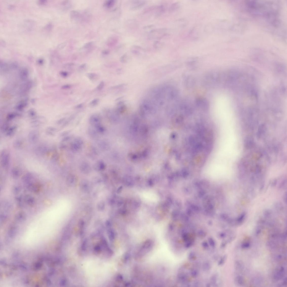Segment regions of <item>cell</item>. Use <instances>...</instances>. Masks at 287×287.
Returning a JSON list of instances; mask_svg holds the SVG:
<instances>
[{
  "instance_id": "obj_1",
  "label": "cell",
  "mask_w": 287,
  "mask_h": 287,
  "mask_svg": "<svg viewBox=\"0 0 287 287\" xmlns=\"http://www.w3.org/2000/svg\"><path fill=\"white\" fill-rule=\"evenodd\" d=\"M246 7L247 12L254 17L264 21L272 27H280L281 7L277 1H248L246 2Z\"/></svg>"
},
{
  "instance_id": "obj_2",
  "label": "cell",
  "mask_w": 287,
  "mask_h": 287,
  "mask_svg": "<svg viewBox=\"0 0 287 287\" xmlns=\"http://www.w3.org/2000/svg\"><path fill=\"white\" fill-rule=\"evenodd\" d=\"M83 145L84 142L82 138L80 137H77L71 142L70 148L73 152L78 153L82 149Z\"/></svg>"
},
{
  "instance_id": "obj_3",
  "label": "cell",
  "mask_w": 287,
  "mask_h": 287,
  "mask_svg": "<svg viewBox=\"0 0 287 287\" xmlns=\"http://www.w3.org/2000/svg\"><path fill=\"white\" fill-rule=\"evenodd\" d=\"M0 161L2 168L5 170H8L10 163V155L8 152L5 150L2 151L0 156Z\"/></svg>"
},
{
  "instance_id": "obj_4",
  "label": "cell",
  "mask_w": 287,
  "mask_h": 287,
  "mask_svg": "<svg viewBox=\"0 0 287 287\" xmlns=\"http://www.w3.org/2000/svg\"><path fill=\"white\" fill-rule=\"evenodd\" d=\"M219 74L217 73H210L206 76L205 78V84L208 86H213L216 85L219 80Z\"/></svg>"
},
{
  "instance_id": "obj_5",
  "label": "cell",
  "mask_w": 287,
  "mask_h": 287,
  "mask_svg": "<svg viewBox=\"0 0 287 287\" xmlns=\"http://www.w3.org/2000/svg\"><path fill=\"white\" fill-rule=\"evenodd\" d=\"M195 104L197 107L204 110L208 109L209 107L208 102L204 98L197 99L195 101Z\"/></svg>"
},
{
  "instance_id": "obj_6",
  "label": "cell",
  "mask_w": 287,
  "mask_h": 287,
  "mask_svg": "<svg viewBox=\"0 0 287 287\" xmlns=\"http://www.w3.org/2000/svg\"><path fill=\"white\" fill-rule=\"evenodd\" d=\"M285 268L283 266H281L276 270L274 272L273 278L275 281H278L282 279L285 275Z\"/></svg>"
},
{
  "instance_id": "obj_7",
  "label": "cell",
  "mask_w": 287,
  "mask_h": 287,
  "mask_svg": "<svg viewBox=\"0 0 287 287\" xmlns=\"http://www.w3.org/2000/svg\"><path fill=\"white\" fill-rule=\"evenodd\" d=\"M39 138L40 134L38 131L36 130H32L29 133L28 136V140L30 143L35 144L37 143Z\"/></svg>"
},
{
  "instance_id": "obj_8",
  "label": "cell",
  "mask_w": 287,
  "mask_h": 287,
  "mask_svg": "<svg viewBox=\"0 0 287 287\" xmlns=\"http://www.w3.org/2000/svg\"><path fill=\"white\" fill-rule=\"evenodd\" d=\"M102 119L101 117L99 115L93 114L90 117L89 119V123L92 127H94L100 124H102Z\"/></svg>"
},
{
  "instance_id": "obj_9",
  "label": "cell",
  "mask_w": 287,
  "mask_h": 287,
  "mask_svg": "<svg viewBox=\"0 0 287 287\" xmlns=\"http://www.w3.org/2000/svg\"><path fill=\"white\" fill-rule=\"evenodd\" d=\"M88 157L92 159H94L99 155L98 149L95 147L91 146L89 147L86 152Z\"/></svg>"
},
{
  "instance_id": "obj_10",
  "label": "cell",
  "mask_w": 287,
  "mask_h": 287,
  "mask_svg": "<svg viewBox=\"0 0 287 287\" xmlns=\"http://www.w3.org/2000/svg\"><path fill=\"white\" fill-rule=\"evenodd\" d=\"M80 168L81 171L85 174L90 173L91 170L90 164L88 162L86 161L83 162L81 163Z\"/></svg>"
},
{
  "instance_id": "obj_11",
  "label": "cell",
  "mask_w": 287,
  "mask_h": 287,
  "mask_svg": "<svg viewBox=\"0 0 287 287\" xmlns=\"http://www.w3.org/2000/svg\"><path fill=\"white\" fill-rule=\"evenodd\" d=\"M106 165L105 162L102 160H99L94 165V169L97 171H102L106 169Z\"/></svg>"
},
{
  "instance_id": "obj_12",
  "label": "cell",
  "mask_w": 287,
  "mask_h": 287,
  "mask_svg": "<svg viewBox=\"0 0 287 287\" xmlns=\"http://www.w3.org/2000/svg\"><path fill=\"white\" fill-rule=\"evenodd\" d=\"M88 133L89 136L92 139L96 140L99 138L100 134L97 132L95 129L92 126L88 128Z\"/></svg>"
},
{
  "instance_id": "obj_13",
  "label": "cell",
  "mask_w": 287,
  "mask_h": 287,
  "mask_svg": "<svg viewBox=\"0 0 287 287\" xmlns=\"http://www.w3.org/2000/svg\"><path fill=\"white\" fill-rule=\"evenodd\" d=\"M27 188L28 190L34 193H38L40 188V186L37 183L30 182L27 183Z\"/></svg>"
},
{
  "instance_id": "obj_14",
  "label": "cell",
  "mask_w": 287,
  "mask_h": 287,
  "mask_svg": "<svg viewBox=\"0 0 287 287\" xmlns=\"http://www.w3.org/2000/svg\"><path fill=\"white\" fill-rule=\"evenodd\" d=\"M98 147L102 150L107 151L110 148V145L107 141L102 140L100 141L98 144Z\"/></svg>"
},
{
  "instance_id": "obj_15",
  "label": "cell",
  "mask_w": 287,
  "mask_h": 287,
  "mask_svg": "<svg viewBox=\"0 0 287 287\" xmlns=\"http://www.w3.org/2000/svg\"><path fill=\"white\" fill-rule=\"evenodd\" d=\"M23 200L29 206H32L35 203V198L30 195H27L25 196L24 197Z\"/></svg>"
},
{
  "instance_id": "obj_16",
  "label": "cell",
  "mask_w": 287,
  "mask_h": 287,
  "mask_svg": "<svg viewBox=\"0 0 287 287\" xmlns=\"http://www.w3.org/2000/svg\"><path fill=\"white\" fill-rule=\"evenodd\" d=\"M15 218L19 222H23L27 219V215L24 212L21 211L17 213L15 215Z\"/></svg>"
},
{
  "instance_id": "obj_17",
  "label": "cell",
  "mask_w": 287,
  "mask_h": 287,
  "mask_svg": "<svg viewBox=\"0 0 287 287\" xmlns=\"http://www.w3.org/2000/svg\"><path fill=\"white\" fill-rule=\"evenodd\" d=\"M17 127L16 126L13 125L10 127L6 132L5 133L6 136L8 137H11L13 136L17 130Z\"/></svg>"
},
{
  "instance_id": "obj_18",
  "label": "cell",
  "mask_w": 287,
  "mask_h": 287,
  "mask_svg": "<svg viewBox=\"0 0 287 287\" xmlns=\"http://www.w3.org/2000/svg\"><path fill=\"white\" fill-rule=\"evenodd\" d=\"M20 169L17 167L13 168L11 171V175L12 177L15 179L19 178L20 175Z\"/></svg>"
},
{
  "instance_id": "obj_19",
  "label": "cell",
  "mask_w": 287,
  "mask_h": 287,
  "mask_svg": "<svg viewBox=\"0 0 287 287\" xmlns=\"http://www.w3.org/2000/svg\"><path fill=\"white\" fill-rule=\"evenodd\" d=\"M57 131V129L56 128L50 126L46 128L45 132L47 135L53 136L55 135Z\"/></svg>"
},
{
  "instance_id": "obj_20",
  "label": "cell",
  "mask_w": 287,
  "mask_h": 287,
  "mask_svg": "<svg viewBox=\"0 0 287 287\" xmlns=\"http://www.w3.org/2000/svg\"><path fill=\"white\" fill-rule=\"evenodd\" d=\"M13 145L14 148L17 149H20L22 148L23 146L24 142L21 139H16L14 141Z\"/></svg>"
},
{
  "instance_id": "obj_21",
  "label": "cell",
  "mask_w": 287,
  "mask_h": 287,
  "mask_svg": "<svg viewBox=\"0 0 287 287\" xmlns=\"http://www.w3.org/2000/svg\"><path fill=\"white\" fill-rule=\"evenodd\" d=\"M235 282L236 285L240 286L245 285L246 281L244 278L242 276H238L235 278Z\"/></svg>"
},
{
  "instance_id": "obj_22",
  "label": "cell",
  "mask_w": 287,
  "mask_h": 287,
  "mask_svg": "<svg viewBox=\"0 0 287 287\" xmlns=\"http://www.w3.org/2000/svg\"><path fill=\"white\" fill-rule=\"evenodd\" d=\"M80 12L76 10H72L70 12V18L73 20H78L80 19Z\"/></svg>"
},
{
  "instance_id": "obj_23",
  "label": "cell",
  "mask_w": 287,
  "mask_h": 287,
  "mask_svg": "<svg viewBox=\"0 0 287 287\" xmlns=\"http://www.w3.org/2000/svg\"><path fill=\"white\" fill-rule=\"evenodd\" d=\"M185 80V84L187 87L191 88L194 85L195 82L193 78L190 77H187L186 78Z\"/></svg>"
},
{
  "instance_id": "obj_24",
  "label": "cell",
  "mask_w": 287,
  "mask_h": 287,
  "mask_svg": "<svg viewBox=\"0 0 287 287\" xmlns=\"http://www.w3.org/2000/svg\"><path fill=\"white\" fill-rule=\"evenodd\" d=\"M44 121L40 120H34L31 123V126L32 127H40L44 124Z\"/></svg>"
},
{
  "instance_id": "obj_25",
  "label": "cell",
  "mask_w": 287,
  "mask_h": 287,
  "mask_svg": "<svg viewBox=\"0 0 287 287\" xmlns=\"http://www.w3.org/2000/svg\"><path fill=\"white\" fill-rule=\"evenodd\" d=\"M234 266L235 269L239 272L243 270L244 268V265L243 263L240 261H237L235 263Z\"/></svg>"
},
{
  "instance_id": "obj_26",
  "label": "cell",
  "mask_w": 287,
  "mask_h": 287,
  "mask_svg": "<svg viewBox=\"0 0 287 287\" xmlns=\"http://www.w3.org/2000/svg\"><path fill=\"white\" fill-rule=\"evenodd\" d=\"M94 127L95 129L97 132L100 135L103 134L106 132V128L104 126L102 125V124H100Z\"/></svg>"
},
{
  "instance_id": "obj_27",
  "label": "cell",
  "mask_w": 287,
  "mask_h": 287,
  "mask_svg": "<svg viewBox=\"0 0 287 287\" xmlns=\"http://www.w3.org/2000/svg\"><path fill=\"white\" fill-rule=\"evenodd\" d=\"M115 3L114 0H108L104 3V6L106 8L110 9L114 6Z\"/></svg>"
},
{
  "instance_id": "obj_28",
  "label": "cell",
  "mask_w": 287,
  "mask_h": 287,
  "mask_svg": "<svg viewBox=\"0 0 287 287\" xmlns=\"http://www.w3.org/2000/svg\"><path fill=\"white\" fill-rule=\"evenodd\" d=\"M145 4V2L144 1H138L134 3L133 6L131 7V9L133 10L137 9L143 6Z\"/></svg>"
},
{
  "instance_id": "obj_29",
  "label": "cell",
  "mask_w": 287,
  "mask_h": 287,
  "mask_svg": "<svg viewBox=\"0 0 287 287\" xmlns=\"http://www.w3.org/2000/svg\"><path fill=\"white\" fill-rule=\"evenodd\" d=\"M76 180L75 176L73 175L68 176L67 179V183L70 185H73L74 184L75 181Z\"/></svg>"
},
{
  "instance_id": "obj_30",
  "label": "cell",
  "mask_w": 287,
  "mask_h": 287,
  "mask_svg": "<svg viewBox=\"0 0 287 287\" xmlns=\"http://www.w3.org/2000/svg\"><path fill=\"white\" fill-rule=\"evenodd\" d=\"M9 124L7 122L5 123L2 125L1 128V130L3 133H6L7 130L10 127Z\"/></svg>"
},
{
  "instance_id": "obj_31",
  "label": "cell",
  "mask_w": 287,
  "mask_h": 287,
  "mask_svg": "<svg viewBox=\"0 0 287 287\" xmlns=\"http://www.w3.org/2000/svg\"><path fill=\"white\" fill-rule=\"evenodd\" d=\"M36 150V152L37 154L38 153L40 155L41 154H45V152H46V148L45 146H42L38 147Z\"/></svg>"
},
{
  "instance_id": "obj_32",
  "label": "cell",
  "mask_w": 287,
  "mask_h": 287,
  "mask_svg": "<svg viewBox=\"0 0 287 287\" xmlns=\"http://www.w3.org/2000/svg\"><path fill=\"white\" fill-rule=\"evenodd\" d=\"M86 75L89 79L92 81L95 80L98 78L97 75L94 73H89L87 74Z\"/></svg>"
},
{
  "instance_id": "obj_33",
  "label": "cell",
  "mask_w": 287,
  "mask_h": 287,
  "mask_svg": "<svg viewBox=\"0 0 287 287\" xmlns=\"http://www.w3.org/2000/svg\"><path fill=\"white\" fill-rule=\"evenodd\" d=\"M99 101L100 100L99 99H94L89 103V106L91 107L95 106L98 104Z\"/></svg>"
},
{
  "instance_id": "obj_34",
  "label": "cell",
  "mask_w": 287,
  "mask_h": 287,
  "mask_svg": "<svg viewBox=\"0 0 287 287\" xmlns=\"http://www.w3.org/2000/svg\"><path fill=\"white\" fill-rule=\"evenodd\" d=\"M2 208H4V209L7 210L10 209L11 207V204L7 202H2Z\"/></svg>"
},
{
  "instance_id": "obj_35",
  "label": "cell",
  "mask_w": 287,
  "mask_h": 287,
  "mask_svg": "<svg viewBox=\"0 0 287 287\" xmlns=\"http://www.w3.org/2000/svg\"><path fill=\"white\" fill-rule=\"evenodd\" d=\"M23 200L22 197H18L16 199V201L17 205L18 206L20 207H23Z\"/></svg>"
},
{
  "instance_id": "obj_36",
  "label": "cell",
  "mask_w": 287,
  "mask_h": 287,
  "mask_svg": "<svg viewBox=\"0 0 287 287\" xmlns=\"http://www.w3.org/2000/svg\"><path fill=\"white\" fill-rule=\"evenodd\" d=\"M93 44V42H90L86 43L83 47V48L85 49H87L90 48L92 46Z\"/></svg>"
},
{
  "instance_id": "obj_37",
  "label": "cell",
  "mask_w": 287,
  "mask_h": 287,
  "mask_svg": "<svg viewBox=\"0 0 287 287\" xmlns=\"http://www.w3.org/2000/svg\"><path fill=\"white\" fill-rule=\"evenodd\" d=\"M105 204L103 202H101L99 203L98 206H97V208L98 209L101 211H102L105 208Z\"/></svg>"
},
{
  "instance_id": "obj_38",
  "label": "cell",
  "mask_w": 287,
  "mask_h": 287,
  "mask_svg": "<svg viewBox=\"0 0 287 287\" xmlns=\"http://www.w3.org/2000/svg\"><path fill=\"white\" fill-rule=\"evenodd\" d=\"M127 54H125L121 57L120 59V61L123 63H125L127 61Z\"/></svg>"
},
{
  "instance_id": "obj_39",
  "label": "cell",
  "mask_w": 287,
  "mask_h": 287,
  "mask_svg": "<svg viewBox=\"0 0 287 287\" xmlns=\"http://www.w3.org/2000/svg\"><path fill=\"white\" fill-rule=\"evenodd\" d=\"M250 246H251V244L250 243L248 242H246L241 244V247L242 248L246 249L248 248Z\"/></svg>"
},
{
  "instance_id": "obj_40",
  "label": "cell",
  "mask_w": 287,
  "mask_h": 287,
  "mask_svg": "<svg viewBox=\"0 0 287 287\" xmlns=\"http://www.w3.org/2000/svg\"><path fill=\"white\" fill-rule=\"evenodd\" d=\"M8 216L4 214H1V222H5L7 219Z\"/></svg>"
},
{
  "instance_id": "obj_41",
  "label": "cell",
  "mask_w": 287,
  "mask_h": 287,
  "mask_svg": "<svg viewBox=\"0 0 287 287\" xmlns=\"http://www.w3.org/2000/svg\"><path fill=\"white\" fill-rule=\"evenodd\" d=\"M104 86V83L103 81H102L100 83L99 85L97 86L96 88L97 90H101L103 88Z\"/></svg>"
},
{
  "instance_id": "obj_42",
  "label": "cell",
  "mask_w": 287,
  "mask_h": 287,
  "mask_svg": "<svg viewBox=\"0 0 287 287\" xmlns=\"http://www.w3.org/2000/svg\"><path fill=\"white\" fill-rule=\"evenodd\" d=\"M86 67L87 65L86 64H82L78 67V70L80 71H83L86 69Z\"/></svg>"
},
{
  "instance_id": "obj_43",
  "label": "cell",
  "mask_w": 287,
  "mask_h": 287,
  "mask_svg": "<svg viewBox=\"0 0 287 287\" xmlns=\"http://www.w3.org/2000/svg\"><path fill=\"white\" fill-rule=\"evenodd\" d=\"M21 188L19 186H16L14 189V192L15 194H17L20 193V191Z\"/></svg>"
},
{
  "instance_id": "obj_44",
  "label": "cell",
  "mask_w": 287,
  "mask_h": 287,
  "mask_svg": "<svg viewBox=\"0 0 287 287\" xmlns=\"http://www.w3.org/2000/svg\"><path fill=\"white\" fill-rule=\"evenodd\" d=\"M83 103H82L80 104H79L78 105H77V106H75V108L77 109H80L81 108L83 107Z\"/></svg>"
},
{
  "instance_id": "obj_45",
  "label": "cell",
  "mask_w": 287,
  "mask_h": 287,
  "mask_svg": "<svg viewBox=\"0 0 287 287\" xmlns=\"http://www.w3.org/2000/svg\"><path fill=\"white\" fill-rule=\"evenodd\" d=\"M71 87V86L70 85H66L62 86V88L64 89H68Z\"/></svg>"
},
{
  "instance_id": "obj_46",
  "label": "cell",
  "mask_w": 287,
  "mask_h": 287,
  "mask_svg": "<svg viewBox=\"0 0 287 287\" xmlns=\"http://www.w3.org/2000/svg\"><path fill=\"white\" fill-rule=\"evenodd\" d=\"M124 84H122V85H117V86H113V87H112L111 88L112 89H117V88H120L121 87L123 86H124Z\"/></svg>"
},
{
  "instance_id": "obj_47",
  "label": "cell",
  "mask_w": 287,
  "mask_h": 287,
  "mask_svg": "<svg viewBox=\"0 0 287 287\" xmlns=\"http://www.w3.org/2000/svg\"><path fill=\"white\" fill-rule=\"evenodd\" d=\"M65 118H63L62 119L60 120L59 121L57 122V124L58 125H60L62 124L65 120Z\"/></svg>"
},
{
  "instance_id": "obj_48",
  "label": "cell",
  "mask_w": 287,
  "mask_h": 287,
  "mask_svg": "<svg viewBox=\"0 0 287 287\" xmlns=\"http://www.w3.org/2000/svg\"><path fill=\"white\" fill-rule=\"evenodd\" d=\"M61 75L64 77H67L68 75V73L67 72H63L61 73Z\"/></svg>"
},
{
  "instance_id": "obj_49",
  "label": "cell",
  "mask_w": 287,
  "mask_h": 287,
  "mask_svg": "<svg viewBox=\"0 0 287 287\" xmlns=\"http://www.w3.org/2000/svg\"><path fill=\"white\" fill-rule=\"evenodd\" d=\"M109 53V51L107 50H104L102 52V54L104 55H107Z\"/></svg>"
}]
</instances>
